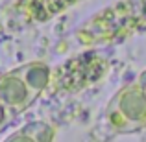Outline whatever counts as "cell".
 Here are the masks:
<instances>
[{
    "label": "cell",
    "mask_w": 146,
    "mask_h": 142,
    "mask_svg": "<svg viewBox=\"0 0 146 142\" xmlns=\"http://www.w3.org/2000/svg\"><path fill=\"white\" fill-rule=\"evenodd\" d=\"M141 85V89L144 90V94H146V72H143V74H141V78H139V81H137Z\"/></svg>",
    "instance_id": "obj_8"
},
{
    "label": "cell",
    "mask_w": 146,
    "mask_h": 142,
    "mask_svg": "<svg viewBox=\"0 0 146 142\" xmlns=\"http://www.w3.org/2000/svg\"><path fill=\"white\" fill-rule=\"evenodd\" d=\"M13 116H15V114L11 113V111L6 107V103L0 100V131H2V129L6 127L11 120H13Z\"/></svg>",
    "instance_id": "obj_7"
},
{
    "label": "cell",
    "mask_w": 146,
    "mask_h": 142,
    "mask_svg": "<svg viewBox=\"0 0 146 142\" xmlns=\"http://www.w3.org/2000/svg\"><path fill=\"white\" fill-rule=\"evenodd\" d=\"M4 142H37V140L26 131V127H22V129H19V131H15L13 135H9Z\"/></svg>",
    "instance_id": "obj_6"
},
{
    "label": "cell",
    "mask_w": 146,
    "mask_h": 142,
    "mask_svg": "<svg viewBox=\"0 0 146 142\" xmlns=\"http://www.w3.org/2000/svg\"><path fill=\"white\" fill-rule=\"evenodd\" d=\"M17 72L26 81V85L30 87V90L33 92L35 98H39V94L43 92L50 85V81H52V68H50L46 63H41V61L22 65L21 68H17Z\"/></svg>",
    "instance_id": "obj_4"
},
{
    "label": "cell",
    "mask_w": 146,
    "mask_h": 142,
    "mask_svg": "<svg viewBox=\"0 0 146 142\" xmlns=\"http://www.w3.org/2000/svg\"><path fill=\"white\" fill-rule=\"evenodd\" d=\"M106 122L117 133L146 127V94L139 83H129L113 96L106 111Z\"/></svg>",
    "instance_id": "obj_1"
},
{
    "label": "cell",
    "mask_w": 146,
    "mask_h": 142,
    "mask_svg": "<svg viewBox=\"0 0 146 142\" xmlns=\"http://www.w3.org/2000/svg\"><path fill=\"white\" fill-rule=\"evenodd\" d=\"M24 127L37 142H52L54 140V129L46 122H30Z\"/></svg>",
    "instance_id": "obj_5"
},
{
    "label": "cell",
    "mask_w": 146,
    "mask_h": 142,
    "mask_svg": "<svg viewBox=\"0 0 146 142\" xmlns=\"http://www.w3.org/2000/svg\"><path fill=\"white\" fill-rule=\"evenodd\" d=\"M82 0H19L15 13L26 22H44Z\"/></svg>",
    "instance_id": "obj_3"
},
{
    "label": "cell",
    "mask_w": 146,
    "mask_h": 142,
    "mask_svg": "<svg viewBox=\"0 0 146 142\" xmlns=\"http://www.w3.org/2000/svg\"><path fill=\"white\" fill-rule=\"evenodd\" d=\"M0 100L13 114H19L24 113L37 98L26 85V81L19 76V72L11 70L0 76Z\"/></svg>",
    "instance_id": "obj_2"
}]
</instances>
